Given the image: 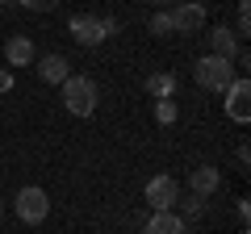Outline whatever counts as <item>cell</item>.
I'll return each mask as SVG.
<instances>
[{
    "label": "cell",
    "instance_id": "obj_1",
    "mask_svg": "<svg viewBox=\"0 0 251 234\" xmlns=\"http://www.w3.org/2000/svg\"><path fill=\"white\" fill-rule=\"evenodd\" d=\"M59 88H63V105H67L72 117H92L97 113L100 92H97V84H92V75H67Z\"/></svg>",
    "mask_w": 251,
    "mask_h": 234
},
{
    "label": "cell",
    "instance_id": "obj_2",
    "mask_svg": "<svg viewBox=\"0 0 251 234\" xmlns=\"http://www.w3.org/2000/svg\"><path fill=\"white\" fill-rule=\"evenodd\" d=\"M234 75H239L234 63L222 59V54H205V59L193 63V80H197V88H205V92H226Z\"/></svg>",
    "mask_w": 251,
    "mask_h": 234
},
{
    "label": "cell",
    "instance_id": "obj_3",
    "mask_svg": "<svg viewBox=\"0 0 251 234\" xmlns=\"http://www.w3.org/2000/svg\"><path fill=\"white\" fill-rule=\"evenodd\" d=\"M67 34H72L80 46H100L105 38L117 34V17H92V13H75V17L67 21Z\"/></svg>",
    "mask_w": 251,
    "mask_h": 234
},
{
    "label": "cell",
    "instance_id": "obj_4",
    "mask_svg": "<svg viewBox=\"0 0 251 234\" xmlns=\"http://www.w3.org/2000/svg\"><path fill=\"white\" fill-rule=\"evenodd\" d=\"M13 209H17V217L25 226H42L46 217H50V197H46V188H38V184H25V188L13 197Z\"/></svg>",
    "mask_w": 251,
    "mask_h": 234
},
{
    "label": "cell",
    "instance_id": "obj_5",
    "mask_svg": "<svg viewBox=\"0 0 251 234\" xmlns=\"http://www.w3.org/2000/svg\"><path fill=\"white\" fill-rule=\"evenodd\" d=\"M226 117L239 121V126L251 121V80L247 75H234L230 88H226Z\"/></svg>",
    "mask_w": 251,
    "mask_h": 234
},
{
    "label": "cell",
    "instance_id": "obj_6",
    "mask_svg": "<svg viewBox=\"0 0 251 234\" xmlns=\"http://www.w3.org/2000/svg\"><path fill=\"white\" fill-rule=\"evenodd\" d=\"M168 17H172V34H201L205 29V4L184 0V4H172Z\"/></svg>",
    "mask_w": 251,
    "mask_h": 234
},
{
    "label": "cell",
    "instance_id": "obj_7",
    "mask_svg": "<svg viewBox=\"0 0 251 234\" xmlns=\"http://www.w3.org/2000/svg\"><path fill=\"white\" fill-rule=\"evenodd\" d=\"M143 197H147V205H151V209H176L180 184L172 180V176H151L147 188H143Z\"/></svg>",
    "mask_w": 251,
    "mask_h": 234
},
{
    "label": "cell",
    "instance_id": "obj_8",
    "mask_svg": "<svg viewBox=\"0 0 251 234\" xmlns=\"http://www.w3.org/2000/svg\"><path fill=\"white\" fill-rule=\"evenodd\" d=\"M143 234H188V222L176 209H151V217L143 222Z\"/></svg>",
    "mask_w": 251,
    "mask_h": 234
},
{
    "label": "cell",
    "instance_id": "obj_9",
    "mask_svg": "<svg viewBox=\"0 0 251 234\" xmlns=\"http://www.w3.org/2000/svg\"><path fill=\"white\" fill-rule=\"evenodd\" d=\"M218 184H222V171L214 163H197V167L188 171V192H197V197H214Z\"/></svg>",
    "mask_w": 251,
    "mask_h": 234
},
{
    "label": "cell",
    "instance_id": "obj_10",
    "mask_svg": "<svg viewBox=\"0 0 251 234\" xmlns=\"http://www.w3.org/2000/svg\"><path fill=\"white\" fill-rule=\"evenodd\" d=\"M4 59H9V67H29L38 59V50H34V42H29L25 34H13L9 42H4Z\"/></svg>",
    "mask_w": 251,
    "mask_h": 234
},
{
    "label": "cell",
    "instance_id": "obj_11",
    "mask_svg": "<svg viewBox=\"0 0 251 234\" xmlns=\"http://www.w3.org/2000/svg\"><path fill=\"white\" fill-rule=\"evenodd\" d=\"M34 63H38L42 84H63L67 75H72V63H67L63 54H42V59H34Z\"/></svg>",
    "mask_w": 251,
    "mask_h": 234
},
{
    "label": "cell",
    "instance_id": "obj_12",
    "mask_svg": "<svg viewBox=\"0 0 251 234\" xmlns=\"http://www.w3.org/2000/svg\"><path fill=\"white\" fill-rule=\"evenodd\" d=\"M205 38H209V54L234 59V50H239V38H234V29H230V25H214Z\"/></svg>",
    "mask_w": 251,
    "mask_h": 234
},
{
    "label": "cell",
    "instance_id": "obj_13",
    "mask_svg": "<svg viewBox=\"0 0 251 234\" xmlns=\"http://www.w3.org/2000/svg\"><path fill=\"white\" fill-rule=\"evenodd\" d=\"M147 92H151L155 100H159V96H176V75H172V71H155V75H147Z\"/></svg>",
    "mask_w": 251,
    "mask_h": 234
},
{
    "label": "cell",
    "instance_id": "obj_14",
    "mask_svg": "<svg viewBox=\"0 0 251 234\" xmlns=\"http://www.w3.org/2000/svg\"><path fill=\"white\" fill-rule=\"evenodd\" d=\"M176 117H180V105L172 96H159L155 100V121H159V126H176Z\"/></svg>",
    "mask_w": 251,
    "mask_h": 234
},
{
    "label": "cell",
    "instance_id": "obj_15",
    "mask_svg": "<svg viewBox=\"0 0 251 234\" xmlns=\"http://www.w3.org/2000/svg\"><path fill=\"white\" fill-rule=\"evenodd\" d=\"M180 205V217L184 222H193V217H201V209H205V197H197V192H188L184 201H176Z\"/></svg>",
    "mask_w": 251,
    "mask_h": 234
},
{
    "label": "cell",
    "instance_id": "obj_16",
    "mask_svg": "<svg viewBox=\"0 0 251 234\" xmlns=\"http://www.w3.org/2000/svg\"><path fill=\"white\" fill-rule=\"evenodd\" d=\"M147 25H151V34H159V38H163V34H172V17H168V9H155Z\"/></svg>",
    "mask_w": 251,
    "mask_h": 234
},
{
    "label": "cell",
    "instance_id": "obj_17",
    "mask_svg": "<svg viewBox=\"0 0 251 234\" xmlns=\"http://www.w3.org/2000/svg\"><path fill=\"white\" fill-rule=\"evenodd\" d=\"M251 34V0H239V25H234V38Z\"/></svg>",
    "mask_w": 251,
    "mask_h": 234
},
{
    "label": "cell",
    "instance_id": "obj_18",
    "mask_svg": "<svg viewBox=\"0 0 251 234\" xmlns=\"http://www.w3.org/2000/svg\"><path fill=\"white\" fill-rule=\"evenodd\" d=\"M17 4H25L29 13H50V9H59V0H17Z\"/></svg>",
    "mask_w": 251,
    "mask_h": 234
},
{
    "label": "cell",
    "instance_id": "obj_19",
    "mask_svg": "<svg viewBox=\"0 0 251 234\" xmlns=\"http://www.w3.org/2000/svg\"><path fill=\"white\" fill-rule=\"evenodd\" d=\"M239 167H243V171H247V167H251V146H247V142H243V146H239Z\"/></svg>",
    "mask_w": 251,
    "mask_h": 234
},
{
    "label": "cell",
    "instance_id": "obj_20",
    "mask_svg": "<svg viewBox=\"0 0 251 234\" xmlns=\"http://www.w3.org/2000/svg\"><path fill=\"white\" fill-rule=\"evenodd\" d=\"M13 88V71H9V67H0V92H9Z\"/></svg>",
    "mask_w": 251,
    "mask_h": 234
},
{
    "label": "cell",
    "instance_id": "obj_21",
    "mask_svg": "<svg viewBox=\"0 0 251 234\" xmlns=\"http://www.w3.org/2000/svg\"><path fill=\"white\" fill-rule=\"evenodd\" d=\"M0 217H4V201H0Z\"/></svg>",
    "mask_w": 251,
    "mask_h": 234
},
{
    "label": "cell",
    "instance_id": "obj_22",
    "mask_svg": "<svg viewBox=\"0 0 251 234\" xmlns=\"http://www.w3.org/2000/svg\"><path fill=\"white\" fill-rule=\"evenodd\" d=\"M0 4H13V0H0Z\"/></svg>",
    "mask_w": 251,
    "mask_h": 234
},
{
    "label": "cell",
    "instance_id": "obj_23",
    "mask_svg": "<svg viewBox=\"0 0 251 234\" xmlns=\"http://www.w3.org/2000/svg\"><path fill=\"white\" fill-rule=\"evenodd\" d=\"M239 234H247V226H243V230H239Z\"/></svg>",
    "mask_w": 251,
    "mask_h": 234
},
{
    "label": "cell",
    "instance_id": "obj_24",
    "mask_svg": "<svg viewBox=\"0 0 251 234\" xmlns=\"http://www.w3.org/2000/svg\"><path fill=\"white\" fill-rule=\"evenodd\" d=\"M159 4H168V0H159Z\"/></svg>",
    "mask_w": 251,
    "mask_h": 234
}]
</instances>
